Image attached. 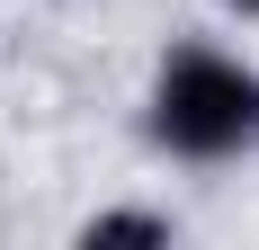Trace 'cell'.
<instances>
[{
	"label": "cell",
	"instance_id": "obj_1",
	"mask_svg": "<svg viewBox=\"0 0 259 250\" xmlns=\"http://www.w3.org/2000/svg\"><path fill=\"white\" fill-rule=\"evenodd\" d=\"M152 143L179 161H233L259 143V72L214 45H179L152 80Z\"/></svg>",
	"mask_w": 259,
	"mask_h": 250
},
{
	"label": "cell",
	"instance_id": "obj_2",
	"mask_svg": "<svg viewBox=\"0 0 259 250\" xmlns=\"http://www.w3.org/2000/svg\"><path fill=\"white\" fill-rule=\"evenodd\" d=\"M80 241H170V215H134V205H116V215H90Z\"/></svg>",
	"mask_w": 259,
	"mask_h": 250
},
{
	"label": "cell",
	"instance_id": "obj_3",
	"mask_svg": "<svg viewBox=\"0 0 259 250\" xmlns=\"http://www.w3.org/2000/svg\"><path fill=\"white\" fill-rule=\"evenodd\" d=\"M224 9H241V18H259V0H224Z\"/></svg>",
	"mask_w": 259,
	"mask_h": 250
}]
</instances>
